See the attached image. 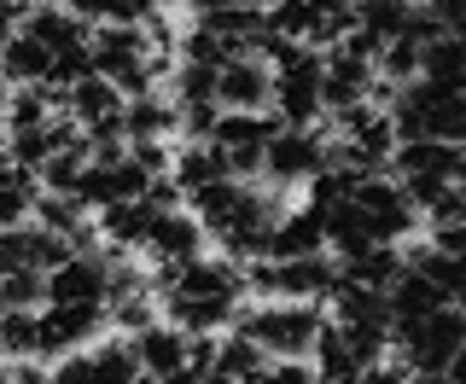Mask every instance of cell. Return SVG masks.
Here are the masks:
<instances>
[{
	"label": "cell",
	"mask_w": 466,
	"mask_h": 384,
	"mask_svg": "<svg viewBox=\"0 0 466 384\" xmlns=\"http://www.w3.org/2000/svg\"><path fill=\"white\" fill-rule=\"evenodd\" d=\"M332 6H339V12H344V18H350V24H356V12H361V6H368V0H332Z\"/></svg>",
	"instance_id": "b9f144b4"
},
{
	"label": "cell",
	"mask_w": 466,
	"mask_h": 384,
	"mask_svg": "<svg viewBox=\"0 0 466 384\" xmlns=\"http://www.w3.org/2000/svg\"><path fill=\"white\" fill-rule=\"evenodd\" d=\"M204 373H222V379H245V384H257V373H262V349H257V344H245V338L233 332L228 344H210V361H204Z\"/></svg>",
	"instance_id": "f546056e"
},
{
	"label": "cell",
	"mask_w": 466,
	"mask_h": 384,
	"mask_svg": "<svg viewBox=\"0 0 466 384\" xmlns=\"http://www.w3.org/2000/svg\"><path fill=\"white\" fill-rule=\"evenodd\" d=\"M152 291H157V308L169 315V327H181L193 338H210L239 315L245 268L233 257H193V262L164 268L152 279Z\"/></svg>",
	"instance_id": "6da1fadb"
},
{
	"label": "cell",
	"mask_w": 466,
	"mask_h": 384,
	"mask_svg": "<svg viewBox=\"0 0 466 384\" xmlns=\"http://www.w3.org/2000/svg\"><path fill=\"white\" fill-rule=\"evenodd\" d=\"M169 65V35L157 18L146 24H94L87 29V70L106 76L123 99L152 94Z\"/></svg>",
	"instance_id": "3957f363"
},
{
	"label": "cell",
	"mask_w": 466,
	"mask_h": 384,
	"mask_svg": "<svg viewBox=\"0 0 466 384\" xmlns=\"http://www.w3.org/2000/svg\"><path fill=\"white\" fill-rule=\"evenodd\" d=\"M390 344H397V367L414 379H431V373H455L461 349H466V320L455 303L431 308V315L408 320V327H390Z\"/></svg>",
	"instance_id": "8992f818"
},
{
	"label": "cell",
	"mask_w": 466,
	"mask_h": 384,
	"mask_svg": "<svg viewBox=\"0 0 466 384\" xmlns=\"http://www.w3.org/2000/svg\"><path fill=\"white\" fill-rule=\"evenodd\" d=\"M327 169V135H315V128H274L268 146H262V164L257 175H268L274 187H303L315 181V175Z\"/></svg>",
	"instance_id": "9a60e30c"
},
{
	"label": "cell",
	"mask_w": 466,
	"mask_h": 384,
	"mask_svg": "<svg viewBox=\"0 0 466 384\" xmlns=\"http://www.w3.org/2000/svg\"><path fill=\"white\" fill-rule=\"evenodd\" d=\"M0 169H6V157H0Z\"/></svg>",
	"instance_id": "c3c4849f"
},
{
	"label": "cell",
	"mask_w": 466,
	"mask_h": 384,
	"mask_svg": "<svg viewBox=\"0 0 466 384\" xmlns=\"http://www.w3.org/2000/svg\"><path fill=\"white\" fill-rule=\"evenodd\" d=\"M65 12H76L82 24H116V0H70Z\"/></svg>",
	"instance_id": "e575fe53"
},
{
	"label": "cell",
	"mask_w": 466,
	"mask_h": 384,
	"mask_svg": "<svg viewBox=\"0 0 466 384\" xmlns=\"http://www.w3.org/2000/svg\"><path fill=\"white\" fill-rule=\"evenodd\" d=\"M268 106H274V123L286 128H315V116L327 111L320 106V53L315 47H280L268 53Z\"/></svg>",
	"instance_id": "52a82bcc"
},
{
	"label": "cell",
	"mask_w": 466,
	"mask_h": 384,
	"mask_svg": "<svg viewBox=\"0 0 466 384\" xmlns=\"http://www.w3.org/2000/svg\"><path fill=\"white\" fill-rule=\"evenodd\" d=\"M327 239H320V221L315 210H298V216H286L268 227V245H262V257H309V250H320Z\"/></svg>",
	"instance_id": "d4e9b609"
},
{
	"label": "cell",
	"mask_w": 466,
	"mask_h": 384,
	"mask_svg": "<svg viewBox=\"0 0 466 384\" xmlns=\"http://www.w3.org/2000/svg\"><path fill=\"white\" fill-rule=\"evenodd\" d=\"M390 146H397V128H390L385 106L361 99V106H344L339 123H332L327 164H339L350 175H379V169L390 164Z\"/></svg>",
	"instance_id": "ba28073f"
},
{
	"label": "cell",
	"mask_w": 466,
	"mask_h": 384,
	"mask_svg": "<svg viewBox=\"0 0 466 384\" xmlns=\"http://www.w3.org/2000/svg\"><path fill=\"white\" fill-rule=\"evenodd\" d=\"M128 349H135V367L152 384H198L204 361H210V344L181 332V327H169V320H146Z\"/></svg>",
	"instance_id": "9c48e42d"
},
{
	"label": "cell",
	"mask_w": 466,
	"mask_h": 384,
	"mask_svg": "<svg viewBox=\"0 0 466 384\" xmlns=\"http://www.w3.org/2000/svg\"><path fill=\"white\" fill-rule=\"evenodd\" d=\"M350 204L361 210V221H368L373 245H397L402 233H414L420 210L408 204V192L397 181H385V175H361L356 187H350Z\"/></svg>",
	"instance_id": "2e32d148"
},
{
	"label": "cell",
	"mask_w": 466,
	"mask_h": 384,
	"mask_svg": "<svg viewBox=\"0 0 466 384\" xmlns=\"http://www.w3.org/2000/svg\"><path fill=\"white\" fill-rule=\"evenodd\" d=\"M6 384H47V373L35 367V356H18V361L6 367Z\"/></svg>",
	"instance_id": "f35d334b"
},
{
	"label": "cell",
	"mask_w": 466,
	"mask_h": 384,
	"mask_svg": "<svg viewBox=\"0 0 466 384\" xmlns=\"http://www.w3.org/2000/svg\"><path fill=\"white\" fill-rule=\"evenodd\" d=\"M332 327L350 349H356L361 367H373L379 356L390 349V308H385V291H368V286H332Z\"/></svg>",
	"instance_id": "7c38bea8"
},
{
	"label": "cell",
	"mask_w": 466,
	"mask_h": 384,
	"mask_svg": "<svg viewBox=\"0 0 466 384\" xmlns=\"http://www.w3.org/2000/svg\"><path fill=\"white\" fill-rule=\"evenodd\" d=\"M0 315H6V298H0Z\"/></svg>",
	"instance_id": "7dc6e473"
},
{
	"label": "cell",
	"mask_w": 466,
	"mask_h": 384,
	"mask_svg": "<svg viewBox=\"0 0 466 384\" xmlns=\"http://www.w3.org/2000/svg\"><path fill=\"white\" fill-rule=\"evenodd\" d=\"M408 6H414V0H408Z\"/></svg>",
	"instance_id": "681fc988"
},
{
	"label": "cell",
	"mask_w": 466,
	"mask_h": 384,
	"mask_svg": "<svg viewBox=\"0 0 466 384\" xmlns=\"http://www.w3.org/2000/svg\"><path fill=\"white\" fill-rule=\"evenodd\" d=\"M309 356H315V379H361V373H368V367L356 361V349H350L344 338H339V327H332V320L315 332Z\"/></svg>",
	"instance_id": "f1b7e54d"
},
{
	"label": "cell",
	"mask_w": 466,
	"mask_h": 384,
	"mask_svg": "<svg viewBox=\"0 0 466 384\" xmlns=\"http://www.w3.org/2000/svg\"><path fill=\"white\" fill-rule=\"evenodd\" d=\"M35 192L41 181L29 169H0V227H18V221H29V210H35Z\"/></svg>",
	"instance_id": "4dcf8cb0"
},
{
	"label": "cell",
	"mask_w": 466,
	"mask_h": 384,
	"mask_svg": "<svg viewBox=\"0 0 466 384\" xmlns=\"http://www.w3.org/2000/svg\"><path fill=\"white\" fill-rule=\"evenodd\" d=\"M169 0H116V24H146V18H157Z\"/></svg>",
	"instance_id": "d590c367"
},
{
	"label": "cell",
	"mask_w": 466,
	"mask_h": 384,
	"mask_svg": "<svg viewBox=\"0 0 466 384\" xmlns=\"http://www.w3.org/2000/svg\"><path fill=\"white\" fill-rule=\"evenodd\" d=\"M216 111H268V58L216 65Z\"/></svg>",
	"instance_id": "7402d4cb"
},
{
	"label": "cell",
	"mask_w": 466,
	"mask_h": 384,
	"mask_svg": "<svg viewBox=\"0 0 466 384\" xmlns=\"http://www.w3.org/2000/svg\"><path fill=\"white\" fill-rule=\"evenodd\" d=\"M70 257V245L58 239V233H47L35 221H18V227H0V274H47L58 268V262Z\"/></svg>",
	"instance_id": "ffe728a7"
},
{
	"label": "cell",
	"mask_w": 466,
	"mask_h": 384,
	"mask_svg": "<svg viewBox=\"0 0 466 384\" xmlns=\"http://www.w3.org/2000/svg\"><path fill=\"white\" fill-rule=\"evenodd\" d=\"M216 175H228V169H222V157H216L204 140H187L181 152H175V164H169V187L181 192V198H193V192H198V187H210Z\"/></svg>",
	"instance_id": "484cf974"
},
{
	"label": "cell",
	"mask_w": 466,
	"mask_h": 384,
	"mask_svg": "<svg viewBox=\"0 0 466 384\" xmlns=\"http://www.w3.org/2000/svg\"><path fill=\"white\" fill-rule=\"evenodd\" d=\"M257 384H315V367H303V361H262Z\"/></svg>",
	"instance_id": "836d02e7"
},
{
	"label": "cell",
	"mask_w": 466,
	"mask_h": 384,
	"mask_svg": "<svg viewBox=\"0 0 466 384\" xmlns=\"http://www.w3.org/2000/svg\"><path fill=\"white\" fill-rule=\"evenodd\" d=\"M420 82H431V87H461L466 82V47H461V35L426 41V53H420Z\"/></svg>",
	"instance_id": "83f0119b"
},
{
	"label": "cell",
	"mask_w": 466,
	"mask_h": 384,
	"mask_svg": "<svg viewBox=\"0 0 466 384\" xmlns=\"http://www.w3.org/2000/svg\"><path fill=\"white\" fill-rule=\"evenodd\" d=\"M187 6L204 18V12H262L268 0H187Z\"/></svg>",
	"instance_id": "8d00e7d4"
},
{
	"label": "cell",
	"mask_w": 466,
	"mask_h": 384,
	"mask_svg": "<svg viewBox=\"0 0 466 384\" xmlns=\"http://www.w3.org/2000/svg\"><path fill=\"white\" fill-rule=\"evenodd\" d=\"M0 356H35V308H6L0 315Z\"/></svg>",
	"instance_id": "1f68e13d"
},
{
	"label": "cell",
	"mask_w": 466,
	"mask_h": 384,
	"mask_svg": "<svg viewBox=\"0 0 466 384\" xmlns=\"http://www.w3.org/2000/svg\"><path fill=\"white\" fill-rule=\"evenodd\" d=\"M128 146H164L181 135V123H175V99L164 94H135L123 99V128H116Z\"/></svg>",
	"instance_id": "603a6c76"
},
{
	"label": "cell",
	"mask_w": 466,
	"mask_h": 384,
	"mask_svg": "<svg viewBox=\"0 0 466 384\" xmlns=\"http://www.w3.org/2000/svg\"><path fill=\"white\" fill-rule=\"evenodd\" d=\"M390 169H397V187L408 192L414 210H426L431 198L461 187V146L449 140H397L390 146Z\"/></svg>",
	"instance_id": "8fae6325"
},
{
	"label": "cell",
	"mask_w": 466,
	"mask_h": 384,
	"mask_svg": "<svg viewBox=\"0 0 466 384\" xmlns=\"http://www.w3.org/2000/svg\"><path fill=\"white\" fill-rule=\"evenodd\" d=\"M332 268H339V279H344V286L385 291L390 279L402 274V257H397V245H368V250H350V257H339Z\"/></svg>",
	"instance_id": "cb8c5ba5"
},
{
	"label": "cell",
	"mask_w": 466,
	"mask_h": 384,
	"mask_svg": "<svg viewBox=\"0 0 466 384\" xmlns=\"http://www.w3.org/2000/svg\"><path fill=\"white\" fill-rule=\"evenodd\" d=\"M233 327H239L245 344L262 349V361H303L315 344V332L327 327V315H320L315 303H286V298H268L257 308H245V315H233Z\"/></svg>",
	"instance_id": "277c9868"
},
{
	"label": "cell",
	"mask_w": 466,
	"mask_h": 384,
	"mask_svg": "<svg viewBox=\"0 0 466 384\" xmlns=\"http://www.w3.org/2000/svg\"><path fill=\"white\" fill-rule=\"evenodd\" d=\"M420 384H461L455 373H431V379H420Z\"/></svg>",
	"instance_id": "ee69618b"
},
{
	"label": "cell",
	"mask_w": 466,
	"mask_h": 384,
	"mask_svg": "<svg viewBox=\"0 0 466 384\" xmlns=\"http://www.w3.org/2000/svg\"><path fill=\"white\" fill-rule=\"evenodd\" d=\"M0 123H6V76H0Z\"/></svg>",
	"instance_id": "f6af8a7d"
},
{
	"label": "cell",
	"mask_w": 466,
	"mask_h": 384,
	"mask_svg": "<svg viewBox=\"0 0 466 384\" xmlns=\"http://www.w3.org/2000/svg\"><path fill=\"white\" fill-rule=\"evenodd\" d=\"M58 111L87 135V146H116V140H123V135H116V128H123V94H116L106 76H94V70L76 76V82H65Z\"/></svg>",
	"instance_id": "4fadbf2b"
},
{
	"label": "cell",
	"mask_w": 466,
	"mask_h": 384,
	"mask_svg": "<svg viewBox=\"0 0 466 384\" xmlns=\"http://www.w3.org/2000/svg\"><path fill=\"white\" fill-rule=\"evenodd\" d=\"M420 6L431 12L437 29H455V24H461V0H420Z\"/></svg>",
	"instance_id": "74e56055"
},
{
	"label": "cell",
	"mask_w": 466,
	"mask_h": 384,
	"mask_svg": "<svg viewBox=\"0 0 466 384\" xmlns=\"http://www.w3.org/2000/svg\"><path fill=\"white\" fill-rule=\"evenodd\" d=\"M390 128H397V140H449L461 146L466 135V94L461 87H431V82H408V87H390Z\"/></svg>",
	"instance_id": "5b68a950"
},
{
	"label": "cell",
	"mask_w": 466,
	"mask_h": 384,
	"mask_svg": "<svg viewBox=\"0 0 466 384\" xmlns=\"http://www.w3.org/2000/svg\"><path fill=\"white\" fill-rule=\"evenodd\" d=\"M106 286H111V262L99 250H70L58 268L41 274V298L47 303H99L106 308Z\"/></svg>",
	"instance_id": "e0dca14e"
},
{
	"label": "cell",
	"mask_w": 466,
	"mask_h": 384,
	"mask_svg": "<svg viewBox=\"0 0 466 384\" xmlns=\"http://www.w3.org/2000/svg\"><path fill=\"white\" fill-rule=\"evenodd\" d=\"M99 327H106L99 303H47L35 315V356H70V349L94 344Z\"/></svg>",
	"instance_id": "ac0fdd59"
},
{
	"label": "cell",
	"mask_w": 466,
	"mask_h": 384,
	"mask_svg": "<svg viewBox=\"0 0 466 384\" xmlns=\"http://www.w3.org/2000/svg\"><path fill=\"white\" fill-rule=\"evenodd\" d=\"M0 298H6V308H35L41 303V274H0Z\"/></svg>",
	"instance_id": "d6a6232c"
},
{
	"label": "cell",
	"mask_w": 466,
	"mask_h": 384,
	"mask_svg": "<svg viewBox=\"0 0 466 384\" xmlns=\"http://www.w3.org/2000/svg\"><path fill=\"white\" fill-rule=\"evenodd\" d=\"M274 128H280V123H274L268 111H216V123H210V135H204V146L222 157L228 175H257L262 146H268Z\"/></svg>",
	"instance_id": "5bb4252c"
},
{
	"label": "cell",
	"mask_w": 466,
	"mask_h": 384,
	"mask_svg": "<svg viewBox=\"0 0 466 384\" xmlns=\"http://www.w3.org/2000/svg\"><path fill=\"white\" fill-rule=\"evenodd\" d=\"M402 268H414L420 279H431L437 291H443L449 303L461 298V286H466V262L455 257V250H437V245H420L414 257H402Z\"/></svg>",
	"instance_id": "4316f807"
},
{
	"label": "cell",
	"mask_w": 466,
	"mask_h": 384,
	"mask_svg": "<svg viewBox=\"0 0 466 384\" xmlns=\"http://www.w3.org/2000/svg\"><path fill=\"white\" fill-rule=\"evenodd\" d=\"M135 379L140 367L128 344H82L70 356H58V373H53V384H135Z\"/></svg>",
	"instance_id": "d6986e66"
},
{
	"label": "cell",
	"mask_w": 466,
	"mask_h": 384,
	"mask_svg": "<svg viewBox=\"0 0 466 384\" xmlns=\"http://www.w3.org/2000/svg\"><path fill=\"white\" fill-rule=\"evenodd\" d=\"M198 384H245V379H222V373H204Z\"/></svg>",
	"instance_id": "7bdbcfd3"
},
{
	"label": "cell",
	"mask_w": 466,
	"mask_h": 384,
	"mask_svg": "<svg viewBox=\"0 0 466 384\" xmlns=\"http://www.w3.org/2000/svg\"><path fill=\"white\" fill-rule=\"evenodd\" d=\"M193 216H198V227L239 262V257H262L268 227L280 221V198H274L268 187H257L251 175H216L210 187L193 192Z\"/></svg>",
	"instance_id": "7a4b0ae2"
},
{
	"label": "cell",
	"mask_w": 466,
	"mask_h": 384,
	"mask_svg": "<svg viewBox=\"0 0 466 384\" xmlns=\"http://www.w3.org/2000/svg\"><path fill=\"white\" fill-rule=\"evenodd\" d=\"M339 286V268H332L327 250H309V257H257L245 268V291H262V298H286V303H320Z\"/></svg>",
	"instance_id": "30bf717a"
},
{
	"label": "cell",
	"mask_w": 466,
	"mask_h": 384,
	"mask_svg": "<svg viewBox=\"0 0 466 384\" xmlns=\"http://www.w3.org/2000/svg\"><path fill=\"white\" fill-rule=\"evenodd\" d=\"M146 257L152 262H164V268H175V262H193V257H204V227H198V216L193 210H157V221H152V233H146Z\"/></svg>",
	"instance_id": "44dd1931"
},
{
	"label": "cell",
	"mask_w": 466,
	"mask_h": 384,
	"mask_svg": "<svg viewBox=\"0 0 466 384\" xmlns=\"http://www.w3.org/2000/svg\"><path fill=\"white\" fill-rule=\"evenodd\" d=\"M361 384H420V379L402 373V367H379V373H361Z\"/></svg>",
	"instance_id": "ab89813d"
},
{
	"label": "cell",
	"mask_w": 466,
	"mask_h": 384,
	"mask_svg": "<svg viewBox=\"0 0 466 384\" xmlns=\"http://www.w3.org/2000/svg\"><path fill=\"white\" fill-rule=\"evenodd\" d=\"M12 24H18V6H12V0H0V47H6V35H12Z\"/></svg>",
	"instance_id": "60d3db41"
},
{
	"label": "cell",
	"mask_w": 466,
	"mask_h": 384,
	"mask_svg": "<svg viewBox=\"0 0 466 384\" xmlns=\"http://www.w3.org/2000/svg\"><path fill=\"white\" fill-rule=\"evenodd\" d=\"M24 6H53V0H24Z\"/></svg>",
	"instance_id": "bcb514c9"
}]
</instances>
